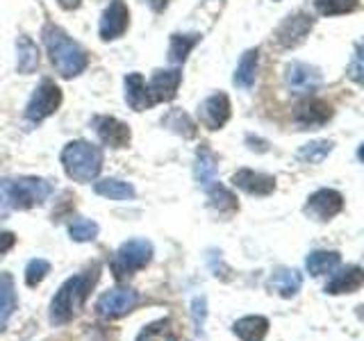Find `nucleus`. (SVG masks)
Returning <instances> with one entry per match:
<instances>
[{"instance_id": "obj_1", "label": "nucleus", "mask_w": 364, "mask_h": 341, "mask_svg": "<svg viewBox=\"0 0 364 341\" xmlns=\"http://www.w3.org/2000/svg\"><path fill=\"white\" fill-rule=\"evenodd\" d=\"M98 276H100V266L94 264L89 271L68 278L62 284L60 291H57L55 298L50 301V323L53 325H64L80 314L82 305L89 298L91 289L96 287Z\"/></svg>"}, {"instance_id": "obj_2", "label": "nucleus", "mask_w": 364, "mask_h": 341, "mask_svg": "<svg viewBox=\"0 0 364 341\" xmlns=\"http://www.w3.org/2000/svg\"><path fill=\"white\" fill-rule=\"evenodd\" d=\"M43 43L50 55V62L55 64L57 73L62 77H75L87 68L89 57L82 50V45L73 41L68 34L57 26L43 28Z\"/></svg>"}, {"instance_id": "obj_3", "label": "nucleus", "mask_w": 364, "mask_h": 341, "mask_svg": "<svg viewBox=\"0 0 364 341\" xmlns=\"http://www.w3.org/2000/svg\"><path fill=\"white\" fill-rule=\"evenodd\" d=\"M62 166L66 170V175L80 182V185H87V182L96 180L100 168H102V153L100 148L89 144V141H71L64 146L62 151Z\"/></svg>"}, {"instance_id": "obj_4", "label": "nucleus", "mask_w": 364, "mask_h": 341, "mask_svg": "<svg viewBox=\"0 0 364 341\" xmlns=\"http://www.w3.org/2000/svg\"><path fill=\"white\" fill-rule=\"evenodd\" d=\"M153 259V244L148 239H130L123 242L119 250L114 253L109 266L117 280H125L132 273L146 269Z\"/></svg>"}, {"instance_id": "obj_5", "label": "nucleus", "mask_w": 364, "mask_h": 341, "mask_svg": "<svg viewBox=\"0 0 364 341\" xmlns=\"http://www.w3.org/2000/svg\"><path fill=\"white\" fill-rule=\"evenodd\" d=\"M53 187L43 178H18L9 180V200L11 210H30L50 198Z\"/></svg>"}, {"instance_id": "obj_6", "label": "nucleus", "mask_w": 364, "mask_h": 341, "mask_svg": "<svg viewBox=\"0 0 364 341\" xmlns=\"http://www.w3.org/2000/svg\"><path fill=\"white\" fill-rule=\"evenodd\" d=\"M62 105V89L53 80H41V85L34 89V94L26 107V119L30 123H41L43 119L53 117Z\"/></svg>"}, {"instance_id": "obj_7", "label": "nucleus", "mask_w": 364, "mask_h": 341, "mask_svg": "<svg viewBox=\"0 0 364 341\" xmlns=\"http://www.w3.org/2000/svg\"><path fill=\"white\" fill-rule=\"evenodd\" d=\"M344 210V196H341L339 191L335 189H318L314 191L310 198H307L303 212L310 216L314 221H330L335 219V216Z\"/></svg>"}, {"instance_id": "obj_8", "label": "nucleus", "mask_w": 364, "mask_h": 341, "mask_svg": "<svg viewBox=\"0 0 364 341\" xmlns=\"http://www.w3.org/2000/svg\"><path fill=\"white\" fill-rule=\"evenodd\" d=\"M136 301H139V298H136V291L134 289L114 287V289L102 293L100 298L96 301V312H98V316L112 321V318H119L123 314H128L132 307L136 305Z\"/></svg>"}, {"instance_id": "obj_9", "label": "nucleus", "mask_w": 364, "mask_h": 341, "mask_svg": "<svg viewBox=\"0 0 364 341\" xmlns=\"http://www.w3.org/2000/svg\"><path fill=\"white\" fill-rule=\"evenodd\" d=\"M130 26V11H128V5L123 3V0H112L107 5V9L102 11L100 16V39L102 41H114L125 34Z\"/></svg>"}, {"instance_id": "obj_10", "label": "nucleus", "mask_w": 364, "mask_h": 341, "mask_svg": "<svg viewBox=\"0 0 364 341\" xmlns=\"http://www.w3.org/2000/svg\"><path fill=\"white\" fill-rule=\"evenodd\" d=\"M284 82L294 94H310L321 85V71L305 62H291L284 68Z\"/></svg>"}, {"instance_id": "obj_11", "label": "nucleus", "mask_w": 364, "mask_h": 341, "mask_svg": "<svg viewBox=\"0 0 364 341\" xmlns=\"http://www.w3.org/2000/svg\"><path fill=\"white\" fill-rule=\"evenodd\" d=\"M330 119H333V107L318 98L301 102L294 112V123L299 125L301 130H316V128H321V125H326Z\"/></svg>"}, {"instance_id": "obj_12", "label": "nucleus", "mask_w": 364, "mask_h": 341, "mask_svg": "<svg viewBox=\"0 0 364 341\" xmlns=\"http://www.w3.org/2000/svg\"><path fill=\"white\" fill-rule=\"evenodd\" d=\"M312 26H314L312 16L303 14V11H299V14H294V16H287L276 32L278 43L282 45V48H296V45H301L305 41Z\"/></svg>"}, {"instance_id": "obj_13", "label": "nucleus", "mask_w": 364, "mask_h": 341, "mask_svg": "<svg viewBox=\"0 0 364 341\" xmlns=\"http://www.w3.org/2000/svg\"><path fill=\"white\" fill-rule=\"evenodd\" d=\"M232 187L250 193V196H271L276 191V178L253 168H239L232 175Z\"/></svg>"}, {"instance_id": "obj_14", "label": "nucleus", "mask_w": 364, "mask_h": 341, "mask_svg": "<svg viewBox=\"0 0 364 341\" xmlns=\"http://www.w3.org/2000/svg\"><path fill=\"white\" fill-rule=\"evenodd\" d=\"M200 123L210 130H221L223 125L230 119V98L225 94H214L210 98L203 100V105L198 107Z\"/></svg>"}, {"instance_id": "obj_15", "label": "nucleus", "mask_w": 364, "mask_h": 341, "mask_svg": "<svg viewBox=\"0 0 364 341\" xmlns=\"http://www.w3.org/2000/svg\"><path fill=\"white\" fill-rule=\"evenodd\" d=\"M182 82V73L178 68H166V71H157L148 85V94L153 102H168L178 96V87Z\"/></svg>"}, {"instance_id": "obj_16", "label": "nucleus", "mask_w": 364, "mask_h": 341, "mask_svg": "<svg viewBox=\"0 0 364 341\" xmlns=\"http://www.w3.org/2000/svg\"><path fill=\"white\" fill-rule=\"evenodd\" d=\"M96 132L100 141L109 148H128L130 144V128L123 121L114 117H98L96 119Z\"/></svg>"}, {"instance_id": "obj_17", "label": "nucleus", "mask_w": 364, "mask_h": 341, "mask_svg": "<svg viewBox=\"0 0 364 341\" xmlns=\"http://www.w3.org/2000/svg\"><path fill=\"white\" fill-rule=\"evenodd\" d=\"M123 87H125V102H128L134 112L151 109L155 105L151 94H148V85L141 77V73H128L123 80Z\"/></svg>"}, {"instance_id": "obj_18", "label": "nucleus", "mask_w": 364, "mask_h": 341, "mask_svg": "<svg viewBox=\"0 0 364 341\" xmlns=\"http://www.w3.org/2000/svg\"><path fill=\"white\" fill-rule=\"evenodd\" d=\"M364 284V271L360 266H348L344 271L335 273L326 284V293L341 296V293H355Z\"/></svg>"}, {"instance_id": "obj_19", "label": "nucleus", "mask_w": 364, "mask_h": 341, "mask_svg": "<svg viewBox=\"0 0 364 341\" xmlns=\"http://www.w3.org/2000/svg\"><path fill=\"white\" fill-rule=\"evenodd\" d=\"M232 332L242 339V341H264L269 332V318L267 316H242L239 321H235Z\"/></svg>"}, {"instance_id": "obj_20", "label": "nucleus", "mask_w": 364, "mask_h": 341, "mask_svg": "<svg viewBox=\"0 0 364 341\" xmlns=\"http://www.w3.org/2000/svg\"><path fill=\"white\" fill-rule=\"evenodd\" d=\"M303 284V276L296 269H276L269 280V287L276 291L282 298H291V296L299 293Z\"/></svg>"}, {"instance_id": "obj_21", "label": "nucleus", "mask_w": 364, "mask_h": 341, "mask_svg": "<svg viewBox=\"0 0 364 341\" xmlns=\"http://www.w3.org/2000/svg\"><path fill=\"white\" fill-rule=\"evenodd\" d=\"M16 310V284L11 273H0V332L7 328Z\"/></svg>"}, {"instance_id": "obj_22", "label": "nucleus", "mask_w": 364, "mask_h": 341, "mask_svg": "<svg viewBox=\"0 0 364 341\" xmlns=\"http://www.w3.org/2000/svg\"><path fill=\"white\" fill-rule=\"evenodd\" d=\"M39 66V48L30 37H21L16 39V68L18 73L30 75L32 71H37Z\"/></svg>"}, {"instance_id": "obj_23", "label": "nucleus", "mask_w": 364, "mask_h": 341, "mask_svg": "<svg viewBox=\"0 0 364 341\" xmlns=\"http://www.w3.org/2000/svg\"><path fill=\"white\" fill-rule=\"evenodd\" d=\"M341 261V255L337 250H314V253L307 255L305 259V269L312 273V276H328L333 273Z\"/></svg>"}, {"instance_id": "obj_24", "label": "nucleus", "mask_w": 364, "mask_h": 341, "mask_svg": "<svg viewBox=\"0 0 364 341\" xmlns=\"http://www.w3.org/2000/svg\"><path fill=\"white\" fill-rule=\"evenodd\" d=\"M257 60H259V50L257 48H250L242 55V60L237 64V71L232 82L242 89H250L255 82V75H257Z\"/></svg>"}, {"instance_id": "obj_25", "label": "nucleus", "mask_w": 364, "mask_h": 341, "mask_svg": "<svg viewBox=\"0 0 364 341\" xmlns=\"http://www.w3.org/2000/svg\"><path fill=\"white\" fill-rule=\"evenodd\" d=\"M193 173L203 189H208L210 185L216 182V157L208 146H200L196 153V166H193Z\"/></svg>"}, {"instance_id": "obj_26", "label": "nucleus", "mask_w": 364, "mask_h": 341, "mask_svg": "<svg viewBox=\"0 0 364 341\" xmlns=\"http://www.w3.org/2000/svg\"><path fill=\"white\" fill-rule=\"evenodd\" d=\"M94 191L102 198H109V200H132L134 198V187L130 182H123L117 178H107V180H100L94 185Z\"/></svg>"}, {"instance_id": "obj_27", "label": "nucleus", "mask_w": 364, "mask_h": 341, "mask_svg": "<svg viewBox=\"0 0 364 341\" xmlns=\"http://www.w3.org/2000/svg\"><path fill=\"white\" fill-rule=\"evenodd\" d=\"M136 341H178V330L171 318H159V321L148 323Z\"/></svg>"}, {"instance_id": "obj_28", "label": "nucleus", "mask_w": 364, "mask_h": 341, "mask_svg": "<svg viewBox=\"0 0 364 341\" xmlns=\"http://www.w3.org/2000/svg\"><path fill=\"white\" fill-rule=\"evenodd\" d=\"M200 34H173L168 45V60L173 64H182L187 60V55L191 53L193 45L198 43Z\"/></svg>"}, {"instance_id": "obj_29", "label": "nucleus", "mask_w": 364, "mask_h": 341, "mask_svg": "<svg viewBox=\"0 0 364 341\" xmlns=\"http://www.w3.org/2000/svg\"><path fill=\"white\" fill-rule=\"evenodd\" d=\"M208 198H210L212 207H216L221 214H230V212L239 210V202L232 196V191H228L225 187H221L219 182H214V185L208 187Z\"/></svg>"}, {"instance_id": "obj_30", "label": "nucleus", "mask_w": 364, "mask_h": 341, "mask_svg": "<svg viewBox=\"0 0 364 341\" xmlns=\"http://www.w3.org/2000/svg\"><path fill=\"white\" fill-rule=\"evenodd\" d=\"M330 151H333V141L316 139V141H310V144L301 146L299 159H301V162H307V164H318V162H323V159L330 155Z\"/></svg>"}, {"instance_id": "obj_31", "label": "nucleus", "mask_w": 364, "mask_h": 341, "mask_svg": "<svg viewBox=\"0 0 364 341\" xmlns=\"http://www.w3.org/2000/svg\"><path fill=\"white\" fill-rule=\"evenodd\" d=\"M162 125H166V128H171L182 136H187V139H191V136L196 134V125H193V121L182 109H171L162 119Z\"/></svg>"}, {"instance_id": "obj_32", "label": "nucleus", "mask_w": 364, "mask_h": 341, "mask_svg": "<svg viewBox=\"0 0 364 341\" xmlns=\"http://www.w3.org/2000/svg\"><path fill=\"white\" fill-rule=\"evenodd\" d=\"M358 5H360V0H314V7L321 16L350 14Z\"/></svg>"}, {"instance_id": "obj_33", "label": "nucleus", "mask_w": 364, "mask_h": 341, "mask_svg": "<svg viewBox=\"0 0 364 341\" xmlns=\"http://www.w3.org/2000/svg\"><path fill=\"white\" fill-rule=\"evenodd\" d=\"M68 234H71V239L77 244L94 242V239L98 237V223L87 221V219H77L68 225Z\"/></svg>"}, {"instance_id": "obj_34", "label": "nucleus", "mask_w": 364, "mask_h": 341, "mask_svg": "<svg viewBox=\"0 0 364 341\" xmlns=\"http://www.w3.org/2000/svg\"><path fill=\"white\" fill-rule=\"evenodd\" d=\"M48 273H50V261L39 259V257L32 259V261H28V266H26V284H28V287H39Z\"/></svg>"}, {"instance_id": "obj_35", "label": "nucleus", "mask_w": 364, "mask_h": 341, "mask_svg": "<svg viewBox=\"0 0 364 341\" xmlns=\"http://www.w3.org/2000/svg\"><path fill=\"white\" fill-rule=\"evenodd\" d=\"M191 318H193V328H196V332H200L203 325H205V318H208V301H205V296L193 298V303H191Z\"/></svg>"}, {"instance_id": "obj_36", "label": "nucleus", "mask_w": 364, "mask_h": 341, "mask_svg": "<svg viewBox=\"0 0 364 341\" xmlns=\"http://www.w3.org/2000/svg\"><path fill=\"white\" fill-rule=\"evenodd\" d=\"M362 73H364V68H362V45L358 43L355 45V55H353V62L348 66V75L353 82H362Z\"/></svg>"}, {"instance_id": "obj_37", "label": "nucleus", "mask_w": 364, "mask_h": 341, "mask_svg": "<svg viewBox=\"0 0 364 341\" xmlns=\"http://www.w3.org/2000/svg\"><path fill=\"white\" fill-rule=\"evenodd\" d=\"M11 212V200H9V180H0V221L7 219Z\"/></svg>"}, {"instance_id": "obj_38", "label": "nucleus", "mask_w": 364, "mask_h": 341, "mask_svg": "<svg viewBox=\"0 0 364 341\" xmlns=\"http://www.w3.org/2000/svg\"><path fill=\"white\" fill-rule=\"evenodd\" d=\"M16 244V234L14 232H0V255L9 253Z\"/></svg>"}, {"instance_id": "obj_39", "label": "nucleus", "mask_w": 364, "mask_h": 341, "mask_svg": "<svg viewBox=\"0 0 364 341\" xmlns=\"http://www.w3.org/2000/svg\"><path fill=\"white\" fill-rule=\"evenodd\" d=\"M148 3H151V7H153L155 11H162V9L171 3V0H148Z\"/></svg>"}, {"instance_id": "obj_40", "label": "nucleus", "mask_w": 364, "mask_h": 341, "mask_svg": "<svg viewBox=\"0 0 364 341\" xmlns=\"http://www.w3.org/2000/svg\"><path fill=\"white\" fill-rule=\"evenodd\" d=\"M60 5H62L64 9H75V7L80 5V0H60Z\"/></svg>"}]
</instances>
